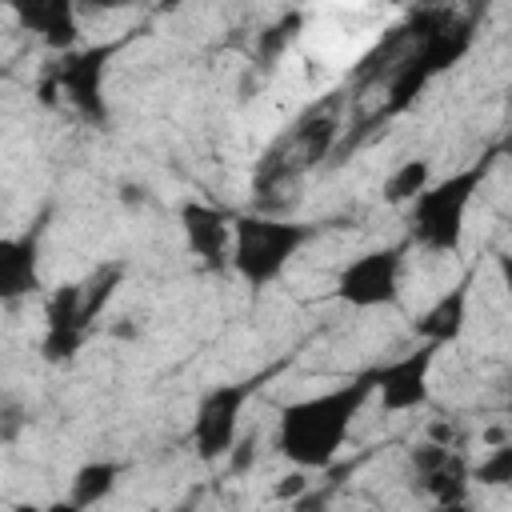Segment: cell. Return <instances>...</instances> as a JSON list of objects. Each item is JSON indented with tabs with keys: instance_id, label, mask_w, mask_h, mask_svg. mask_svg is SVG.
Returning a JSON list of instances; mask_svg holds the SVG:
<instances>
[{
	"instance_id": "obj_1",
	"label": "cell",
	"mask_w": 512,
	"mask_h": 512,
	"mask_svg": "<svg viewBox=\"0 0 512 512\" xmlns=\"http://www.w3.org/2000/svg\"><path fill=\"white\" fill-rule=\"evenodd\" d=\"M372 396H376V368L336 388L284 404L280 424H276V452L292 460L296 468H328L340 456L356 416L364 412Z\"/></svg>"
},
{
	"instance_id": "obj_2",
	"label": "cell",
	"mask_w": 512,
	"mask_h": 512,
	"mask_svg": "<svg viewBox=\"0 0 512 512\" xmlns=\"http://www.w3.org/2000/svg\"><path fill=\"white\" fill-rule=\"evenodd\" d=\"M492 172V156L428 184L416 204H412V240L428 252H456L464 240V224H468V208L480 192V184Z\"/></svg>"
},
{
	"instance_id": "obj_3",
	"label": "cell",
	"mask_w": 512,
	"mask_h": 512,
	"mask_svg": "<svg viewBox=\"0 0 512 512\" xmlns=\"http://www.w3.org/2000/svg\"><path fill=\"white\" fill-rule=\"evenodd\" d=\"M316 236L312 224L300 220H268V216H236L232 224V268L244 284L264 288L280 280L288 260Z\"/></svg>"
},
{
	"instance_id": "obj_4",
	"label": "cell",
	"mask_w": 512,
	"mask_h": 512,
	"mask_svg": "<svg viewBox=\"0 0 512 512\" xmlns=\"http://www.w3.org/2000/svg\"><path fill=\"white\" fill-rule=\"evenodd\" d=\"M256 388H260V380H232V384H216L200 396V404L192 412V448L204 464L232 456V448L240 440V412L256 396Z\"/></svg>"
},
{
	"instance_id": "obj_5",
	"label": "cell",
	"mask_w": 512,
	"mask_h": 512,
	"mask_svg": "<svg viewBox=\"0 0 512 512\" xmlns=\"http://www.w3.org/2000/svg\"><path fill=\"white\" fill-rule=\"evenodd\" d=\"M120 40L116 44H92V48H72L56 60L48 84L56 88V96H64L84 120L92 124H104L108 120V108H104V72H108V60L116 56Z\"/></svg>"
},
{
	"instance_id": "obj_6",
	"label": "cell",
	"mask_w": 512,
	"mask_h": 512,
	"mask_svg": "<svg viewBox=\"0 0 512 512\" xmlns=\"http://www.w3.org/2000/svg\"><path fill=\"white\" fill-rule=\"evenodd\" d=\"M404 248H372L348 260L336 276V296L352 308H384L400 300Z\"/></svg>"
},
{
	"instance_id": "obj_7",
	"label": "cell",
	"mask_w": 512,
	"mask_h": 512,
	"mask_svg": "<svg viewBox=\"0 0 512 512\" xmlns=\"http://www.w3.org/2000/svg\"><path fill=\"white\" fill-rule=\"evenodd\" d=\"M436 344H416L400 360L376 368V396L384 412H416L428 404V376L436 364Z\"/></svg>"
},
{
	"instance_id": "obj_8",
	"label": "cell",
	"mask_w": 512,
	"mask_h": 512,
	"mask_svg": "<svg viewBox=\"0 0 512 512\" xmlns=\"http://www.w3.org/2000/svg\"><path fill=\"white\" fill-rule=\"evenodd\" d=\"M88 336V324H84V300H80V284H64L48 296L44 304V340H40V352L44 360L60 364V360H72L80 352Z\"/></svg>"
},
{
	"instance_id": "obj_9",
	"label": "cell",
	"mask_w": 512,
	"mask_h": 512,
	"mask_svg": "<svg viewBox=\"0 0 512 512\" xmlns=\"http://www.w3.org/2000/svg\"><path fill=\"white\" fill-rule=\"evenodd\" d=\"M232 224L236 216H228L216 204H204V200L180 204V232L208 268H224L232 260Z\"/></svg>"
},
{
	"instance_id": "obj_10",
	"label": "cell",
	"mask_w": 512,
	"mask_h": 512,
	"mask_svg": "<svg viewBox=\"0 0 512 512\" xmlns=\"http://www.w3.org/2000/svg\"><path fill=\"white\" fill-rule=\"evenodd\" d=\"M40 288V228L0 240V296L12 304Z\"/></svg>"
},
{
	"instance_id": "obj_11",
	"label": "cell",
	"mask_w": 512,
	"mask_h": 512,
	"mask_svg": "<svg viewBox=\"0 0 512 512\" xmlns=\"http://www.w3.org/2000/svg\"><path fill=\"white\" fill-rule=\"evenodd\" d=\"M472 288V280H460L456 288H448L412 328H416V336H420V344H436V348H444V344H452L460 332H464V324H468V292Z\"/></svg>"
},
{
	"instance_id": "obj_12",
	"label": "cell",
	"mask_w": 512,
	"mask_h": 512,
	"mask_svg": "<svg viewBox=\"0 0 512 512\" xmlns=\"http://www.w3.org/2000/svg\"><path fill=\"white\" fill-rule=\"evenodd\" d=\"M16 16H20V24H28L32 32H40V40H44L48 48L72 52L80 24H76V8H72L68 0H32V4H20Z\"/></svg>"
},
{
	"instance_id": "obj_13",
	"label": "cell",
	"mask_w": 512,
	"mask_h": 512,
	"mask_svg": "<svg viewBox=\"0 0 512 512\" xmlns=\"http://www.w3.org/2000/svg\"><path fill=\"white\" fill-rule=\"evenodd\" d=\"M468 484H472V468L464 464V456H460L456 448L448 452V460H444L440 468H432L428 476H420V488L436 500V508H456V504H464Z\"/></svg>"
},
{
	"instance_id": "obj_14",
	"label": "cell",
	"mask_w": 512,
	"mask_h": 512,
	"mask_svg": "<svg viewBox=\"0 0 512 512\" xmlns=\"http://www.w3.org/2000/svg\"><path fill=\"white\" fill-rule=\"evenodd\" d=\"M120 472H124V464H116V460H88V464H80L76 476H72L68 500H76L80 508H96L100 500L112 496Z\"/></svg>"
},
{
	"instance_id": "obj_15",
	"label": "cell",
	"mask_w": 512,
	"mask_h": 512,
	"mask_svg": "<svg viewBox=\"0 0 512 512\" xmlns=\"http://www.w3.org/2000/svg\"><path fill=\"white\" fill-rule=\"evenodd\" d=\"M432 184V164L424 156L404 160L388 180H384V200L388 204H416V196Z\"/></svg>"
},
{
	"instance_id": "obj_16",
	"label": "cell",
	"mask_w": 512,
	"mask_h": 512,
	"mask_svg": "<svg viewBox=\"0 0 512 512\" xmlns=\"http://www.w3.org/2000/svg\"><path fill=\"white\" fill-rule=\"evenodd\" d=\"M120 280H124V264H100L84 284H80V300H84V324L92 328V320L108 308V300L116 296V288H120Z\"/></svg>"
},
{
	"instance_id": "obj_17",
	"label": "cell",
	"mask_w": 512,
	"mask_h": 512,
	"mask_svg": "<svg viewBox=\"0 0 512 512\" xmlns=\"http://www.w3.org/2000/svg\"><path fill=\"white\" fill-rule=\"evenodd\" d=\"M472 484H480V488H512V440H500L472 468Z\"/></svg>"
},
{
	"instance_id": "obj_18",
	"label": "cell",
	"mask_w": 512,
	"mask_h": 512,
	"mask_svg": "<svg viewBox=\"0 0 512 512\" xmlns=\"http://www.w3.org/2000/svg\"><path fill=\"white\" fill-rule=\"evenodd\" d=\"M308 488H312V484H308V480H304L300 472H292V476H280V480H276L272 496H276V500H300V496H304Z\"/></svg>"
},
{
	"instance_id": "obj_19",
	"label": "cell",
	"mask_w": 512,
	"mask_h": 512,
	"mask_svg": "<svg viewBox=\"0 0 512 512\" xmlns=\"http://www.w3.org/2000/svg\"><path fill=\"white\" fill-rule=\"evenodd\" d=\"M252 456H256V440H236V448H232V456H228L232 472H244V468L252 464Z\"/></svg>"
},
{
	"instance_id": "obj_20",
	"label": "cell",
	"mask_w": 512,
	"mask_h": 512,
	"mask_svg": "<svg viewBox=\"0 0 512 512\" xmlns=\"http://www.w3.org/2000/svg\"><path fill=\"white\" fill-rule=\"evenodd\" d=\"M496 268H500V280H504V292L512 300V256H496Z\"/></svg>"
},
{
	"instance_id": "obj_21",
	"label": "cell",
	"mask_w": 512,
	"mask_h": 512,
	"mask_svg": "<svg viewBox=\"0 0 512 512\" xmlns=\"http://www.w3.org/2000/svg\"><path fill=\"white\" fill-rule=\"evenodd\" d=\"M44 512H88V508H80L76 500H56V504H48Z\"/></svg>"
},
{
	"instance_id": "obj_22",
	"label": "cell",
	"mask_w": 512,
	"mask_h": 512,
	"mask_svg": "<svg viewBox=\"0 0 512 512\" xmlns=\"http://www.w3.org/2000/svg\"><path fill=\"white\" fill-rule=\"evenodd\" d=\"M168 512H200V508H196V500H180V504L168 508Z\"/></svg>"
},
{
	"instance_id": "obj_23",
	"label": "cell",
	"mask_w": 512,
	"mask_h": 512,
	"mask_svg": "<svg viewBox=\"0 0 512 512\" xmlns=\"http://www.w3.org/2000/svg\"><path fill=\"white\" fill-rule=\"evenodd\" d=\"M508 416H512V396H508Z\"/></svg>"
}]
</instances>
